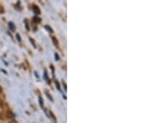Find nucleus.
<instances>
[{
  "instance_id": "f257e3e1",
  "label": "nucleus",
  "mask_w": 149,
  "mask_h": 123,
  "mask_svg": "<svg viewBox=\"0 0 149 123\" xmlns=\"http://www.w3.org/2000/svg\"><path fill=\"white\" fill-rule=\"evenodd\" d=\"M34 12H35L37 14H39V13H40V10H39V8H37V6H36V7H34Z\"/></svg>"
},
{
  "instance_id": "39448f33",
  "label": "nucleus",
  "mask_w": 149,
  "mask_h": 123,
  "mask_svg": "<svg viewBox=\"0 0 149 123\" xmlns=\"http://www.w3.org/2000/svg\"><path fill=\"white\" fill-rule=\"evenodd\" d=\"M0 113H1V112H0Z\"/></svg>"
},
{
  "instance_id": "20e7f679",
  "label": "nucleus",
  "mask_w": 149,
  "mask_h": 123,
  "mask_svg": "<svg viewBox=\"0 0 149 123\" xmlns=\"http://www.w3.org/2000/svg\"><path fill=\"white\" fill-rule=\"evenodd\" d=\"M56 59L58 60V56H57V54H56Z\"/></svg>"
},
{
  "instance_id": "f03ea898",
  "label": "nucleus",
  "mask_w": 149,
  "mask_h": 123,
  "mask_svg": "<svg viewBox=\"0 0 149 123\" xmlns=\"http://www.w3.org/2000/svg\"><path fill=\"white\" fill-rule=\"evenodd\" d=\"M9 26H10L11 30H13H13H15V28H14L15 27H14V25H13L12 22H9Z\"/></svg>"
},
{
  "instance_id": "7ed1b4c3",
  "label": "nucleus",
  "mask_w": 149,
  "mask_h": 123,
  "mask_svg": "<svg viewBox=\"0 0 149 123\" xmlns=\"http://www.w3.org/2000/svg\"><path fill=\"white\" fill-rule=\"evenodd\" d=\"M3 105V102H2V100H1V98H0V106H2Z\"/></svg>"
}]
</instances>
